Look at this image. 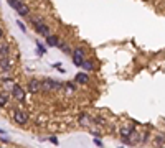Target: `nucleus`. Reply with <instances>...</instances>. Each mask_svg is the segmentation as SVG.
I'll list each match as a JSON object with an SVG mask.
<instances>
[{"mask_svg":"<svg viewBox=\"0 0 165 148\" xmlns=\"http://www.w3.org/2000/svg\"><path fill=\"white\" fill-rule=\"evenodd\" d=\"M31 22H33V25H35V30L38 31L41 36H50L51 35V31H50V26L46 25V22L43 18H31Z\"/></svg>","mask_w":165,"mask_h":148,"instance_id":"f257e3e1","label":"nucleus"},{"mask_svg":"<svg viewBox=\"0 0 165 148\" xmlns=\"http://www.w3.org/2000/svg\"><path fill=\"white\" fill-rule=\"evenodd\" d=\"M63 87V84L59 81H55L51 77H46L45 81H41V91L45 92H51V91H59Z\"/></svg>","mask_w":165,"mask_h":148,"instance_id":"f03ea898","label":"nucleus"},{"mask_svg":"<svg viewBox=\"0 0 165 148\" xmlns=\"http://www.w3.org/2000/svg\"><path fill=\"white\" fill-rule=\"evenodd\" d=\"M73 53V64L74 66H83L84 63V54H86V51H84V48H76L74 51H71Z\"/></svg>","mask_w":165,"mask_h":148,"instance_id":"7ed1b4c3","label":"nucleus"},{"mask_svg":"<svg viewBox=\"0 0 165 148\" xmlns=\"http://www.w3.org/2000/svg\"><path fill=\"white\" fill-rule=\"evenodd\" d=\"M13 120H15V123H18V125H25V123L28 122L27 112H23V110H15V112H13Z\"/></svg>","mask_w":165,"mask_h":148,"instance_id":"20e7f679","label":"nucleus"},{"mask_svg":"<svg viewBox=\"0 0 165 148\" xmlns=\"http://www.w3.org/2000/svg\"><path fill=\"white\" fill-rule=\"evenodd\" d=\"M12 95H13L17 101L22 102L23 99H25V91H23L22 86H18V84H13V86H12Z\"/></svg>","mask_w":165,"mask_h":148,"instance_id":"39448f33","label":"nucleus"},{"mask_svg":"<svg viewBox=\"0 0 165 148\" xmlns=\"http://www.w3.org/2000/svg\"><path fill=\"white\" fill-rule=\"evenodd\" d=\"M27 91H28V92H31V94L40 92V91H41V81H38V79H31V81L28 82Z\"/></svg>","mask_w":165,"mask_h":148,"instance_id":"423d86ee","label":"nucleus"},{"mask_svg":"<svg viewBox=\"0 0 165 148\" xmlns=\"http://www.w3.org/2000/svg\"><path fill=\"white\" fill-rule=\"evenodd\" d=\"M15 10H17V13L20 15V17H27V15L30 13V7H28L25 2L18 3V5H17V9H15Z\"/></svg>","mask_w":165,"mask_h":148,"instance_id":"0eeeda50","label":"nucleus"},{"mask_svg":"<svg viewBox=\"0 0 165 148\" xmlns=\"http://www.w3.org/2000/svg\"><path fill=\"white\" fill-rule=\"evenodd\" d=\"M9 54H10L9 43H0V58H9Z\"/></svg>","mask_w":165,"mask_h":148,"instance_id":"6e6552de","label":"nucleus"},{"mask_svg":"<svg viewBox=\"0 0 165 148\" xmlns=\"http://www.w3.org/2000/svg\"><path fill=\"white\" fill-rule=\"evenodd\" d=\"M0 69L2 71H10L12 69V63L9 58H0Z\"/></svg>","mask_w":165,"mask_h":148,"instance_id":"1a4fd4ad","label":"nucleus"},{"mask_svg":"<svg viewBox=\"0 0 165 148\" xmlns=\"http://www.w3.org/2000/svg\"><path fill=\"white\" fill-rule=\"evenodd\" d=\"M74 79H76V82H78V84H86L89 77H88V73H78Z\"/></svg>","mask_w":165,"mask_h":148,"instance_id":"9d476101","label":"nucleus"},{"mask_svg":"<svg viewBox=\"0 0 165 148\" xmlns=\"http://www.w3.org/2000/svg\"><path fill=\"white\" fill-rule=\"evenodd\" d=\"M59 43V38L55 36V35H50V36H46V45L48 46H58Z\"/></svg>","mask_w":165,"mask_h":148,"instance_id":"9b49d317","label":"nucleus"},{"mask_svg":"<svg viewBox=\"0 0 165 148\" xmlns=\"http://www.w3.org/2000/svg\"><path fill=\"white\" fill-rule=\"evenodd\" d=\"M9 101H10L9 94H7V92H0V107L9 105Z\"/></svg>","mask_w":165,"mask_h":148,"instance_id":"f8f14e48","label":"nucleus"},{"mask_svg":"<svg viewBox=\"0 0 165 148\" xmlns=\"http://www.w3.org/2000/svg\"><path fill=\"white\" fill-rule=\"evenodd\" d=\"M58 48H59V50H63V53H66V54H70V53H71V48L68 46L66 43H63V41H59V43H58Z\"/></svg>","mask_w":165,"mask_h":148,"instance_id":"ddd939ff","label":"nucleus"},{"mask_svg":"<svg viewBox=\"0 0 165 148\" xmlns=\"http://www.w3.org/2000/svg\"><path fill=\"white\" fill-rule=\"evenodd\" d=\"M83 67H84V73H86V71H92V69H94V64H92V61H86V59H84Z\"/></svg>","mask_w":165,"mask_h":148,"instance_id":"4468645a","label":"nucleus"},{"mask_svg":"<svg viewBox=\"0 0 165 148\" xmlns=\"http://www.w3.org/2000/svg\"><path fill=\"white\" fill-rule=\"evenodd\" d=\"M120 135H122V137H129V135H132V129H122V130H120Z\"/></svg>","mask_w":165,"mask_h":148,"instance_id":"2eb2a0df","label":"nucleus"},{"mask_svg":"<svg viewBox=\"0 0 165 148\" xmlns=\"http://www.w3.org/2000/svg\"><path fill=\"white\" fill-rule=\"evenodd\" d=\"M37 46H38V51H40V54H45V53H46V48L43 46L40 41H37Z\"/></svg>","mask_w":165,"mask_h":148,"instance_id":"dca6fc26","label":"nucleus"},{"mask_svg":"<svg viewBox=\"0 0 165 148\" xmlns=\"http://www.w3.org/2000/svg\"><path fill=\"white\" fill-rule=\"evenodd\" d=\"M79 123L84 127V125H88L89 123V119H88V115H81V120H79Z\"/></svg>","mask_w":165,"mask_h":148,"instance_id":"f3484780","label":"nucleus"},{"mask_svg":"<svg viewBox=\"0 0 165 148\" xmlns=\"http://www.w3.org/2000/svg\"><path fill=\"white\" fill-rule=\"evenodd\" d=\"M94 122H96V123H99V125H104V123H106V120H104L102 117H96V119H94Z\"/></svg>","mask_w":165,"mask_h":148,"instance_id":"a211bd4d","label":"nucleus"},{"mask_svg":"<svg viewBox=\"0 0 165 148\" xmlns=\"http://www.w3.org/2000/svg\"><path fill=\"white\" fill-rule=\"evenodd\" d=\"M94 145H96V146H99V148H102V146H104V145H102V142H101L99 138H94Z\"/></svg>","mask_w":165,"mask_h":148,"instance_id":"6ab92c4d","label":"nucleus"},{"mask_svg":"<svg viewBox=\"0 0 165 148\" xmlns=\"http://www.w3.org/2000/svg\"><path fill=\"white\" fill-rule=\"evenodd\" d=\"M17 25L20 26V30H22V31H27V26H25V25H23V23H22V22H20V20H18V22H17Z\"/></svg>","mask_w":165,"mask_h":148,"instance_id":"aec40b11","label":"nucleus"},{"mask_svg":"<svg viewBox=\"0 0 165 148\" xmlns=\"http://www.w3.org/2000/svg\"><path fill=\"white\" fill-rule=\"evenodd\" d=\"M66 89H68V92H71V91H74V86H73L71 82H68V84H66Z\"/></svg>","mask_w":165,"mask_h":148,"instance_id":"412c9836","label":"nucleus"},{"mask_svg":"<svg viewBox=\"0 0 165 148\" xmlns=\"http://www.w3.org/2000/svg\"><path fill=\"white\" fill-rule=\"evenodd\" d=\"M163 142H165V137H162V135H160V137H157V143H159V145H162Z\"/></svg>","mask_w":165,"mask_h":148,"instance_id":"4be33fe9","label":"nucleus"},{"mask_svg":"<svg viewBox=\"0 0 165 148\" xmlns=\"http://www.w3.org/2000/svg\"><path fill=\"white\" fill-rule=\"evenodd\" d=\"M53 67H55V69H59L61 73H64V69H63L61 66H59V63H55V64H53Z\"/></svg>","mask_w":165,"mask_h":148,"instance_id":"5701e85b","label":"nucleus"},{"mask_svg":"<svg viewBox=\"0 0 165 148\" xmlns=\"http://www.w3.org/2000/svg\"><path fill=\"white\" fill-rule=\"evenodd\" d=\"M50 142L55 143V145H58V138H56V137H50Z\"/></svg>","mask_w":165,"mask_h":148,"instance_id":"b1692460","label":"nucleus"},{"mask_svg":"<svg viewBox=\"0 0 165 148\" xmlns=\"http://www.w3.org/2000/svg\"><path fill=\"white\" fill-rule=\"evenodd\" d=\"M2 38H3V28L0 26V40H2Z\"/></svg>","mask_w":165,"mask_h":148,"instance_id":"393cba45","label":"nucleus"},{"mask_svg":"<svg viewBox=\"0 0 165 148\" xmlns=\"http://www.w3.org/2000/svg\"><path fill=\"white\" fill-rule=\"evenodd\" d=\"M0 133H5V130H2V129H0Z\"/></svg>","mask_w":165,"mask_h":148,"instance_id":"a878e982","label":"nucleus"},{"mask_svg":"<svg viewBox=\"0 0 165 148\" xmlns=\"http://www.w3.org/2000/svg\"><path fill=\"white\" fill-rule=\"evenodd\" d=\"M120 148H122V146H120Z\"/></svg>","mask_w":165,"mask_h":148,"instance_id":"bb28decb","label":"nucleus"},{"mask_svg":"<svg viewBox=\"0 0 165 148\" xmlns=\"http://www.w3.org/2000/svg\"><path fill=\"white\" fill-rule=\"evenodd\" d=\"M0 148H2V146H0Z\"/></svg>","mask_w":165,"mask_h":148,"instance_id":"cd10ccee","label":"nucleus"},{"mask_svg":"<svg viewBox=\"0 0 165 148\" xmlns=\"http://www.w3.org/2000/svg\"><path fill=\"white\" fill-rule=\"evenodd\" d=\"M163 148H165V146H163Z\"/></svg>","mask_w":165,"mask_h":148,"instance_id":"c85d7f7f","label":"nucleus"}]
</instances>
